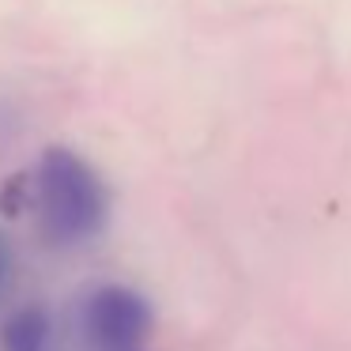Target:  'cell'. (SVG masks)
<instances>
[{
  "label": "cell",
  "instance_id": "1",
  "mask_svg": "<svg viewBox=\"0 0 351 351\" xmlns=\"http://www.w3.org/2000/svg\"><path fill=\"white\" fill-rule=\"evenodd\" d=\"M34 204L57 245H84L106 223V189L99 174L69 147H49L34 170Z\"/></svg>",
  "mask_w": 351,
  "mask_h": 351
},
{
  "label": "cell",
  "instance_id": "2",
  "mask_svg": "<svg viewBox=\"0 0 351 351\" xmlns=\"http://www.w3.org/2000/svg\"><path fill=\"white\" fill-rule=\"evenodd\" d=\"M80 321L91 351H144L155 317L144 295L121 283H106L84 298Z\"/></svg>",
  "mask_w": 351,
  "mask_h": 351
},
{
  "label": "cell",
  "instance_id": "4",
  "mask_svg": "<svg viewBox=\"0 0 351 351\" xmlns=\"http://www.w3.org/2000/svg\"><path fill=\"white\" fill-rule=\"evenodd\" d=\"M8 280H12V253L4 245V238H0V295L8 291Z\"/></svg>",
  "mask_w": 351,
  "mask_h": 351
},
{
  "label": "cell",
  "instance_id": "3",
  "mask_svg": "<svg viewBox=\"0 0 351 351\" xmlns=\"http://www.w3.org/2000/svg\"><path fill=\"white\" fill-rule=\"evenodd\" d=\"M0 351H49V317L38 306L12 313L4 332H0Z\"/></svg>",
  "mask_w": 351,
  "mask_h": 351
}]
</instances>
